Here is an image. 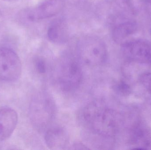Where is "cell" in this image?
Returning a JSON list of instances; mask_svg holds the SVG:
<instances>
[{
    "instance_id": "5bb4252c",
    "label": "cell",
    "mask_w": 151,
    "mask_h": 150,
    "mask_svg": "<svg viewBox=\"0 0 151 150\" xmlns=\"http://www.w3.org/2000/svg\"><path fill=\"white\" fill-rule=\"evenodd\" d=\"M73 147H74V149H89V148L85 144L83 143H76L73 146Z\"/></svg>"
},
{
    "instance_id": "2e32d148",
    "label": "cell",
    "mask_w": 151,
    "mask_h": 150,
    "mask_svg": "<svg viewBox=\"0 0 151 150\" xmlns=\"http://www.w3.org/2000/svg\"><path fill=\"white\" fill-rule=\"evenodd\" d=\"M4 1H13V0H4Z\"/></svg>"
},
{
    "instance_id": "5b68a950",
    "label": "cell",
    "mask_w": 151,
    "mask_h": 150,
    "mask_svg": "<svg viewBox=\"0 0 151 150\" xmlns=\"http://www.w3.org/2000/svg\"><path fill=\"white\" fill-rule=\"evenodd\" d=\"M22 64L18 55L12 49L0 47V79L14 82L20 77Z\"/></svg>"
},
{
    "instance_id": "277c9868",
    "label": "cell",
    "mask_w": 151,
    "mask_h": 150,
    "mask_svg": "<svg viewBox=\"0 0 151 150\" xmlns=\"http://www.w3.org/2000/svg\"><path fill=\"white\" fill-rule=\"evenodd\" d=\"M56 112V106L51 95L46 91L38 93L33 105V117L39 129H47L54 120Z\"/></svg>"
},
{
    "instance_id": "52a82bcc",
    "label": "cell",
    "mask_w": 151,
    "mask_h": 150,
    "mask_svg": "<svg viewBox=\"0 0 151 150\" xmlns=\"http://www.w3.org/2000/svg\"><path fill=\"white\" fill-rule=\"evenodd\" d=\"M126 57L131 61L149 63L151 45L142 40H129L122 45Z\"/></svg>"
},
{
    "instance_id": "8992f818",
    "label": "cell",
    "mask_w": 151,
    "mask_h": 150,
    "mask_svg": "<svg viewBox=\"0 0 151 150\" xmlns=\"http://www.w3.org/2000/svg\"><path fill=\"white\" fill-rule=\"evenodd\" d=\"M65 5L64 0H48L37 7L24 10L19 18L31 22L49 18L61 12Z\"/></svg>"
},
{
    "instance_id": "4fadbf2b",
    "label": "cell",
    "mask_w": 151,
    "mask_h": 150,
    "mask_svg": "<svg viewBox=\"0 0 151 150\" xmlns=\"http://www.w3.org/2000/svg\"><path fill=\"white\" fill-rule=\"evenodd\" d=\"M113 87L116 92L121 96H127L131 92L130 86L124 81H119L115 84Z\"/></svg>"
},
{
    "instance_id": "e0dca14e",
    "label": "cell",
    "mask_w": 151,
    "mask_h": 150,
    "mask_svg": "<svg viewBox=\"0 0 151 150\" xmlns=\"http://www.w3.org/2000/svg\"><path fill=\"white\" fill-rule=\"evenodd\" d=\"M148 1H149V2H150L151 4V0H148Z\"/></svg>"
},
{
    "instance_id": "7c38bea8",
    "label": "cell",
    "mask_w": 151,
    "mask_h": 150,
    "mask_svg": "<svg viewBox=\"0 0 151 150\" xmlns=\"http://www.w3.org/2000/svg\"><path fill=\"white\" fill-rule=\"evenodd\" d=\"M34 65L36 72L42 75H46L50 69L47 62L45 58L42 56H38L35 58Z\"/></svg>"
},
{
    "instance_id": "7a4b0ae2",
    "label": "cell",
    "mask_w": 151,
    "mask_h": 150,
    "mask_svg": "<svg viewBox=\"0 0 151 150\" xmlns=\"http://www.w3.org/2000/svg\"><path fill=\"white\" fill-rule=\"evenodd\" d=\"M54 70L57 84L63 91H74L81 84L83 74L78 58L65 56L59 61Z\"/></svg>"
},
{
    "instance_id": "8fae6325",
    "label": "cell",
    "mask_w": 151,
    "mask_h": 150,
    "mask_svg": "<svg viewBox=\"0 0 151 150\" xmlns=\"http://www.w3.org/2000/svg\"><path fill=\"white\" fill-rule=\"evenodd\" d=\"M48 38L52 42L57 44L65 43L68 40V30L66 25L62 20L53 23L47 31Z\"/></svg>"
},
{
    "instance_id": "30bf717a",
    "label": "cell",
    "mask_w": 151,
    "mask_h": 150,
    "mask_svg": "<svg viewBox=\"0 0 151 150\" xmlns=\"http://www.w3.org/2000/svg\"><path fill=\"white\" fill-rule=\"evenodd\" d=\"M137 29V23L134 20L126 21L115 26L112 33V37L114 42L122 45L129 40V38Z\"/></svg>"
},
{
    "instance_id": "9c48e42d",
    "label": "cell",
    "mask_w": 151,
    "mask_h": 150,
    "mask_svg": "<svg viewBox=\"0 0 151 150\" xmlns=\"http://www.w3.org/2000/svg\"><path fill=\"white\" fill-rule=\"evenodd\" d=\"M45 141L50 149L64 150L69 144V135L63 128H52L47 129L45 134Z\"/></svg>"
},
{
    "instance_id": "ac0fdd59",
    "label": "cell",
    "mask_w": 151,
    "mask_h": 150,
    "mask_svg": "<svg viewBox=\"0 0 151 150\" xmlns=\"http://www.w3.org/2000/svg\"><path fill=\"white\" fill-rule=\"evenodd\" d=\"M1 13H0V19H1Z\"/></svg>"
},
{
    "instance_id": "ba28073f",
    "label": "cell",
    "mask_w": 151,
    "mask_h": 150,
    "mask_svg": "<svg viewBox=\"0 0 151 150\" xmlns=\"http://www.w3.org/2000/svg\"><path fill=\"white\" fill-rule=\"evenodd\" d=\"M17 122V114L15 110L7 107L0 110V141L11 136Z\"/></svg>"
},
{
    "instance_id": "6da1fadb",
    "label": "cell",
    "mask_w": 151,
    "mask_h": 150,
    "mask_svg": "<svg viewBox=\"0 0 151 150\" xmlns=\"http://www.w3.org/2000/svg\"><path fill=\"white\" fill-rule=\"evenodd\" d=\"M78 119L83 130L112 140L119 124L116 112L100 101H93L83 107L79 112Z\"/></svg>"
},
{
    "instance_id": "9a60e30c",
    "label": "cell",
    "mask_w": 151,
    "mask_h": 150,
    "mask_svg": "<svg viewBox=\"0 0 151 150\" xmlns=\"http://www.w3.org/2000/svg\"><path fill=\"white\" fill-rule=\"evenodd\" d=\"M149 63H150L151 64V50L150 55V60H149Z\"/></svg>"
},
{
    "instance_id": "3957f363",
    "label": "cell",
    "mask_w": 151,
    "mask_h": 150,
    "mask_svg": "<svg viewBox=\"0 0 151 150\" xmlns=\"http://www.w3.org/2000/svg\"><path fill=\"white\" fill-rule=\"evenodd\" d=\"M76 49L79 61L90 67L103 65L107 59L106 45L97 36H83L78 41Z\"/></svg>"
},
{
    "instance_id": "d6986e66",
    "label": "cell",
    "mask_w": 151,
    "mask_h": 150,
    "mask_svg": "<svg viewBox=\"0 0 151 150\" xmlns=\"http://www.w3.org/2000/svg\"></svg>"
}]
</instances>
